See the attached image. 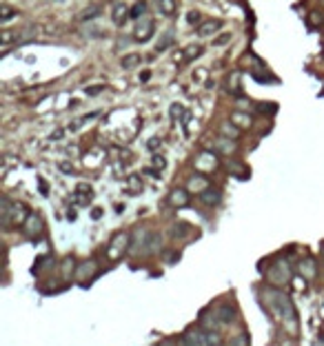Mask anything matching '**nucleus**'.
Wrapping results in <instances>:
<instances>
[{"mask_svg":"<svg viewBox=\"0 0 324 346\" xmlns=\"http://www.w3.org/2000/svg\"><path fill=\"white\" fill-rule=\"evenodd\" d=\"M264 300H266V304H269L271 313L276 315L282 324H289L291 331H295V326H298V311H295V306H293L291 295L280 291V289H276V286H269V289H264Z\"/></svg>","mask_w":324,"mask_h":346,"instance_id":"f257e3e1","label":"nucleus"},{"mask_svg":"<svg viewBox=\"0 0 324 346\" xmlns=\"http://www.w3.org/2000/svg\"><path fill=\"white\" fill-rule=\"evenodd\" d=\"M266 280H269L273 286H280V284L291 282L293 280V271H291V266H289V262L287 260L276 262V264L269 269V273H266Z\"/></svg>","mask_w":324,"mask_h":346,"instance_id":"f03ea898","label":"nucleus"},{"mask_svg":"<svg viewBox=\"0 0 324 346\" xmlns=\"http://www.w3.org/2000/svg\"><path fill=\"white\" fill-rule=\"evenodd\" d=\"M129 247H131V236H129V233H125V231L116 233V236L111 238L109 247H107L109 260H120L122 255L127 253V249H129Z\"/></svg>","mask_w":324,"mask_h":346,"instance_id":"7ed1b4c3","label":"nucleus"},{"mask_svg":"<svg viewBox=\"0 0 324 346\" xmlns=\"http://www.w3.org/2000/svg\"><path fill=\"white\" fill-rule=\"evenodd\" d=\"M180 346H209V342H206V331L200 326L187 328L180 337Z\"/></svg>","mask_w":324,"mask_h":346,"instance_id":"20e7f679","label":"nucleus"},{"mask_svg":"<svg viewBox=\"0 0 324 346\" xmlns=\"http://www.w3.org/2000/svg\"><path fill=\"white\" fill-rule=\"evenodd\" d=\"M215 315H218V320H220V324H233L236 317H238V311H236V306L233 304L222 302V304H218Z\"/></svg>","mask_w":324,"mask_h":346,"instance_id":"39448f33","label":"nucleus"},{"mask_svg":"<svg viewBox=\"0 0 324 346\" xmlns=\"http://www.w3.org/2000/svg\"><path fill=\"white\" fill-rule=\"evenodd\" d=\"M42 228H44L42 217L36 215V213H29V217H27L25 224H22V231H25L29 238H38L42 233Z\"/></svg>","mask_w":324,"mask_h":346,"instance_id":"423d86ee","label":"nucleus"},{"mask_svg":"<svg viewBox=\"0 0 324 346\" xmlns=\"http://www.w3.org/2000/svg\"><path fill=\"white\" fill-rule=\"evenodd\" d=\"M160 249H162V236L158 231H149L147 240H144L142 253L144 255H155V253H160Z\"/></svg>","mask_w":324,"mask_h":346,"instance_id":"0eeeda50","label":"nucleus"},{"mask_svg":"<svg viewBox=\"0 0 324 346\" xmlns=\"http://www.w3.org/2000/svg\"><path fill=\"white\" fill-rule=\"evenodd\" d=\"M96 271H98L96 260H87V262H82V264L76 269V277H78V280H80V282H85L87 277L96 275Z\"/></svg>","mask_w":324,"mask_h":346,"instance_id":"6e6552de","label":"nucleus"},{"mask_svg":"<svg viewBox=\"0 0 324 346\" xmlns=\"http://www.w3.org/2000/svg\"><path fill=\"white\" fill-rule=\"evenodd\" d=\"M27 217H29V209L22 202H14V206H11V224H25Z\"/></svg>","mask_w":324,"mask_h":346,"instance_id":"1a4fd4ad","label":"nucleus"},{"mask_svg":"<svg viewBox=\"0 0 324 346\" xmlns=\"http://www.w3.org/2000/svg\"><path fill=\"white\" fill-rule=\"evenodd\" d=\"M200 202H204L206 206H218L222 202L220 189H206V191H202L200 193Z\"/></svg>","mask_w":324,"mask_h":346,"instance_id":"9d476101","label":"nucleus"},{"mask_svg":"<svg viewBox=\"0 0 324 346\" xmlns=\"http://www.w3.org/2000/svg\"><path fill=\"white\" fill-rule=\"evenodd\" d=\"M211 311L204 309L202 313H200V328H204V331H215L218 324H220V320H218V315H209Z\"/></svg>","mask_w":324,"mask_h":346,"instance_id":"9b49d317","label":"nucleus"},{"mask_svg":"<svg viewBox=\"0 0 324 346\" xmlns=\"http://www.w3.org/2000/svg\"><path fill=\"white\" fill-rule=\"evenodd\" d=\"M300 273L306 277V280H315L317 277V264L313 258H304L300 262Z\"/></svg>","mask_w":324,"mask_h":346,"instance_id":"f8f14e48","label":"nucleus"},{"mask_svg":"<svg viewBox=\"0 0 324 346\" xmlns=\"http://www.w3.org/2000/svg\"><path fill=\"white\" fill-rule=\"evenodd\" d=\"M215 155L211 153V151H204V153H200V158H198V162H195V166H198L200 171H209V169H215Z\"/></svg>","mask_w":324,"mask_h":346,"instance_id":"ddd939ff","label":"nucleus"},{"mask_svg":"<svg viewBox=\"0 0 324 346\" xmlns=\"http://www.w3.org/2000/svg\"><path fill=\"white\" fill-rule=\"evenodd\" d=\"M169 202L173 206H187L189 204V193L187 189H173L171 195H169Z\"/></svg>","mask_w":324,"mask_h":346,"instance_id":"4468645a","label":"nucleus"},{"mask_svg":"<svg viewBox=\"0 0 324 346\" xmlns=\"http://www.w3.org/2000/svg\"><path fill=\"white\" fill-rule=\"evenodd\" d=\"M151 36H153V22H140V25L136 27V38L140 42L149 40Z\"/></svg>","mask_w":324,"mask_h":346,"instance_id":"2eb2a0df","label":"nucleus"},{"mask_svg":"<svg viewBox=\"0 0 324 346\" xmlns=\"http://www.w3.org/2000/svg\"><path fill=\"white\" fill-rule=\"evenodd\" d=\"M74 273H76V260L74 258H65L63 264H60V275H63V280H71Z\"/></svg>","mask_w":324,"mask_h":346,"instance_id":"dca6fc26","label":"nucleus"},{"mask_svg":"<svg viewBox=\"0 0 324 346\" xmlns=\"http://www.w3.org/2000/svg\"><path fill=\"white\" fill-rule=\"evenodd\" d=\"M209 189V180H206L204 176H193L191 180H189V191H206Z\"/></svg>","mask_w":324,"mask_h":346,"instance_id":"f3484780","label":"nucleus"},{"mask_svg":"<svg viewBox=\"0 0 324 346\" xmlns=\"http://www.w3.org/2000/svg\"><path fill=\"white\" fill-rule=\"evenodd\" d=\"M220 29H222V22L220 20H213V22H204V25L198 29V33L202 38H209V36H213V33L220 31Z\"/></svg>","mask_w":324,"mask_h":346,"instance_id":"a211bd4d","label":"nucleus"},{"mask_svg":"<svg viewBox=\"0 0 324 346\" xmlns=\"http://www.w3.org/2000/svg\"><path fill=\"white\" fill-rule=\"evenodd\" d=\"M3 211H0V217H3V226L7 228L11 226V206H14V202H11L9 198H3Z\"/></svg>","mask_w":324,"mask_h":346,"instance_id":"6ab92c4d","label":"nucleus"},{"mask_svg":"<svg viewBox=\"0 0 324 346\" xmlns=\"http://www.w3.org/2000/svg\"><path fill=\"white\" fill-rule=\"evenodd\" d=\"M176 7H178L176 0H158V9L162 16H173L176 14Z\"/></svg>","mask_w":324,"mask_h":346,"instance_id":"aec40b11","label":"nucleus"},{"mask_svg":"<svg viewBox=\"0 0 324 346\" xmlns=\"http://www.w3.org/2000/svg\"><path fill=\"white\" fill-rule=\"evenodd\" d=\"M200 53H202V47H200V44H189V47L182 49L180 55H182V60H195Z\"/></svg>","mask_w":324,"mask_h":346,"instance_id":"412c9836","label":"nucleus"},{"mask_svg":"<svg viewBox=\"0 0 324 346\" xmlns=\"http://www.w3.org/2000/svg\"><path fill=\"white\" fill-rule=\"evenodd\" d=\"M127 14H129V11H127L125 5H116L114 7V22L116 25H122V20L127 18Z\"/></svg>","mask_w":324,"mask_h":346,"instance_id":"4be33fe9","label":"nucleus"},{"mask_svg":"<svg viewBox=\"0 0 324 346\" xmlns=\"http://www.w3.org/2000/svg\"><path fill=\"white\" fill-rule=\"evenodd\" d=\"M271 346H298V342H295L291 335H278L271 342Z\"/></svg>","mask_w":324,"mask_h":346,"instance_id":"5701e85b","label":"nucleus"},{"mask_svg":"<svg viewBox=\"0 0 324 346\" xmlns=\"http://www.w3.org/2000/svg\"><path fill=\"white\" fill-rule=\"evenodd\" d=\"M189 231H191V226H189V224H184V222H180V224H173L171 236H173V238H184Z\"/></svg>","mask_w":324,"mask_h":346,"instance_id":"b1692460","label":"nucleus"},{"mask_svg":"<svg viewBox=\"0 0 324 346\" xmlns=\"http://www.w3.org/2000/svg\"><path fill=\"white\" fill-rule=\"evenodd\" d=\"M229 346H249V333H238L236 337H231Z\"/></svg>","mask_w":324,"mask_h":346,"instance_id":"393cba45","label":"nucleus"},{"mask_svg":"<svg viewBox=\"0 0 324 346\" xmlns=\"http://www.w3.org/2000/svg\"><path fill=\"white\" fill-rule=\"evenodd\" d=\"M222 136H227V138H238L240 136V129L236 125H222Z\"/></svg>","mask_w":324,"mask_h":346,"instance_id":"a878e982","label":"nucleus"},{"mask_svg":"<svg viewBox=\"0 0 324 346\" xmlns=\"http://www.w3.org/2000/svg\"><path fill=\"white\" fill-rule=\"evenodd\" d=\"M206 342H209V346H220V335H218V331H206Z\"/></svg>","mask_w":324,"mask_h":346,"instance_id":"bb28decb","label":"nucleus"},{"mask_svg":"<svg viewBox=\"0 0 324 346\" xmlns=\"http://www.w3.org/2000/svg\"><path fill=\"white\" fill-rule=\"evenodd\" d=\"M138 63H140V55H127V58L122 60V67H125V69H131V67H136Z\"/></svg>","mask_w":324,"mask_h":346,"instance_id":"cd10ccee","label":"nucleus"},{"mask_svg":"<svg viewBox=\"0 0 324 346\" xmlns=\"http://www.w3.org/2000/svg\"><path fill=\"white\" fill-rule=\"evenodd\" d=\"M171 42H173V33L169 31V33H167V36H165V38H162V40L158 42V51H165L167 47H171Z\"/></svg>","mask_w":324,"mask_h":346,"instance_id":"c85d7f7f","label":"nucleus"},{"mask_svg":"<svg viewBox=\"0 0 324 346\" xmlns=\"http://www.w3.org/2000/svg\"><path fill=\"white\" fill-rule=\"evenodd\" d=\"M231 120H233V122H238L240 127H249V125H251V118H244L242 113H233V116H231Z\"/></svg>","mask_w":324,"mask_h":346,"instance_id":"c756f323","label":"nucleus"},{"mask_svg":"<svg viewBox=\"0 0 324 346\" xmlns=\"http://www.w3.org/2000/svg\"><path fill=\"white\" fill-rule=\"evenodd\" d=\"M144 11H147V5H144V3H138V5H136V7H133V11H131V16H133V18H140V16L144 14Z\"/></svg>","mask_w":324,"mask_h":346,"instance_id":"7c9ffc66","label":"nucleus"},{"mask_svg":"<svg viewBox=\"0 0 324 346\" xmlns=\"http://www.w3.org/2000/svg\"><path fill=\"white\" fill-rule=\"evenodd\" d=\"M171 116H173V118H180V116H182V107H180V104H173V107H171Z\"/></svg>","mask_w":324,"mask_h":346,"instance_id":"2f4dec72","label":"nucleus"},{"mask_svg":"<svg viewBox=\"0 0 324 346\" xmlns=\"http://www.w3.org/2000/svg\"><path fill=\"white\" fill-rule=\"evenodd\" d=\"M187 20H189V22H191V25H193V22H198V20H200L198 11H191V14H189V16H187Z\"/></svg>","mask_w":324,"mask_h":346,"instance_id":"473e14b6","label":"nucleus"},{"mask_svg":"<svg viewBox=\"0 0 324 346\" xmlns=\"http://www.w3.org/2000/svg\"><path fill=\"white\" fill-rule=\"evenodd\" d=\"M102 89H104L102 85H100V87H89V89H87V93H89V96H93V93H100Z\"/></svg>","mask_w":324,"mask_h":346,"instance_id":"72a5a7b5","label":"nucleus"},{"mask_svg":"<svg viewBox=\"0 0 324 346\" xmlns=\"http://www.w3.org/2000/svg\"><path fill=\"white\" fill-rule=\"evenodd\" d=\"M149 78H151V71H144V74H140V80H142V82H147Z\"/></svg>","mask_w":324,"mask_h":346,"instance_id":"f704fd0d","label":"nucleus"},{"mask_svg":"<svg viewBox=\"0 0 324 346\" xmlns=\"http://www.w3.org/2000/svg\"><path fill=\"white\" fill-rule=\"evenodd\" d=\"M153 164H155V166H160V169H162V166H165V158H155V160H153Z\"/></svg>","mask_w":324,"mask_h":346,"instance_id":"c9c22d12","label":"nucleus"},{"mask_svg":"<svg viewBox=\"0 0 324 346\" xmlns=\"http://www.w3.org/2000/svg\"><path fill=\"white\" fill-rule=\"evenodd\" d=\"M227 40H229V36L225 33V36H222V38H218V40H215V44H227Z\"/></svg>","mask_w":324,"mask_h":346,"instance_id":"e433bc0d","label":"nucleus"},{"mask_svg":"<svg viewBox=\"0 0 324 346\" xmlns=\"http://www.w3.org/2000/svg\"><path fill=\"white\" fill-rule=\"evenodd\" d=\"M100 215H102V209H93V220H98Z\"/></svg>","mask_w":324,"mask_h":346,"instance_id":"4c0bfd02","label":"nucleus"}]
</instances>
